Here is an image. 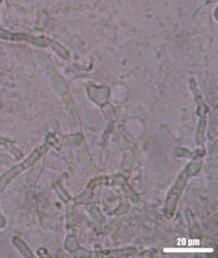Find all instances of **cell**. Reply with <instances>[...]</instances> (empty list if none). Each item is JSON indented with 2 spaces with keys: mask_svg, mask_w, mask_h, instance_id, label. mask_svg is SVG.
<instances>
[{
  "mask_svg": "<svg viewBox=\"0 0 218 258\" xmlns=\"http://www.w3.org/2000/svg\"><path fill=\"white\" fill-rule=\"evenodd\" d=\"M1 143H2V139H1V138H0V144H1Z\"/></svg>",
  "mask_w": 218,
  "mask_h": 258,
  "instance_id": "1",
  "label": "cell"
}]
</instances>
